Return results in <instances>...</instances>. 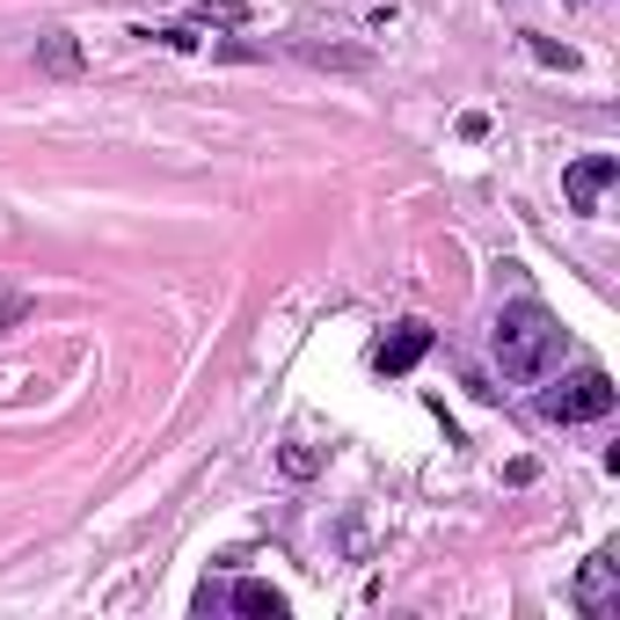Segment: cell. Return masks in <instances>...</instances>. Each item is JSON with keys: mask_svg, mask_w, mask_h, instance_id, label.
Instances as JSON below:
<instances>
[{"mask_svg": "<svg viewBox=\"0 0 620 620\" xmlns=\"http://www.w3.org/2000/svg\"><path fill=\"white\" fill-rule=\"evenodd\" d=\"M489 343H496V365H504V380H548L555 365H562L569 337H562V321L548 314L540 300H512V307H496L489 321Z\"/></svg>", "mask_w": 620, "mask_h": 620, "instance_id": "obj_1", "label": "cell"}, {"mask_svg": "<svg viewBox=\"0 0 620 620\" xmlns=\"http://www.w3.org/2000/svg\"><path fill=\"white\" fill-rule=\"evenodd\" d=\"M613 402H620L613 380H606L599 365H577L569 380H555V388L540 394V416H548V424H599V416H613Z\"/></svg>", "mask_w": 620, "mask_h": 620, "instance_id": "obj_2", "label": "cell"}, {"mask_svg": "<svg viewBox=\"0 0 620 620\" xmlns=\"http://www.w3.org/2000/svg\"><path fill=\"white\" fill-rule=\"evenodd\" d=\"M620 183V154H585V161H569L562 168V197H569V213H599V197Z\"/></svg>", "mask_w": 620, "mask_h": 620, "instance_id": "obj_3", "label": "cell"}, {"mask_svg": "<svg viewBox=\"0 0 620 620\" xmlns=\"http://www.w3.org/2000/svg\"><path fill=\"white\" fill-rule=\"evenodd\" d=\"M577 613H591V620L620 613V555L613 548H599L585 562V577H577Z\"/></svg>", "mask_w": 620, "mask_h": 620, "instance_id": "obj_4", "label": "cell"}, {"mask_svg": "<svg viewBox=\"0 0 620 620\" xmlns=\"http://www.w3.org/2000/svg\"><path fill=\"white\" fill-rule=\"evenodd\" d=\"M424 351H431V321H394L388 337L372 343V365H380V372H409Z\"/></svg>", "mask_w": 620, "mask_h": 620, "instance_id": "obj_5", "label": "cell"}, {"mask_svg": "<svg viewBox=\"0 0 620 620\" xmlns=\"http://www.w3.org/2000/svg\"><path fill=\"white\" fill-rule=\"evenodd\" d=\"M37 73H52V81H73V73H89V52H81V37H73V30H44V37H37Z\"/></svg>", "mask_w": 620, "mask_h": 620, "instance_id": "obj_6", "label": "cell"}, {"mask_svg": "<svg viewBox=\"0 0 620 620\" xmlns=\"http://www.w3.org/2000/svg\"><path fill=\"white\" fill-rule=\"evenodd\" d=\"M292 52H300L307 66H329V73H365V66H372L365 44H321V37H292Z\"/></svg>", "mask_w": 620, "mask_h": 620, "instance_id": "obj_7", "label": "cell"}, {"mask_svg": "<svg viewBox=\"0 0 620 620\" xmlns=\"http://www.w3.org/2000/svg\"><path fill=\"white\" fill-rule=\"evenodd\" d=\"M234 613H256V620H285V591H270V585H256V577H248V585H234Z\"/></svg>", "mask_w": 620, "mask_h": 620, "instance_id": "obj_8", "label": "cell"}, {"mask_svg": "<svg viewBox=\"0 0 620 620\" xmlns=\"http://www.w3.org/2000/svg\"><path fill=\"white\" fill-rule=\"evenodd\" d=\"M278 475H285V482H314V475H321V453H314L307 438H285V453H278Z\"/></svg>", "mask_w": 620, "mask_h": 620, "instance_id": "obj_9", "label": "cell"}, {"mask_svg": "<svg viewBox=\"0 0 620 620\" xmlns=\"http://www.w3.org/2000/svg\"><path fill=\"white\" fill-rule=\"evenodd\" d=\"M190 22H197V30H241V22H248V8H241V0H197V8H190Z\"/></svg>", "mask_w": 620, "mask_h": 620, "instance_id": "obj_10", "label": "cell"}, {"mask_svg": "<svg viewBox=\"0 0 620 620\" xmlns=\"http://www.w3.org/2000/svg\"><path fill=\"white\" fill-rule=\"evenodd\" d=\"M132 37H154V44H168V52H197L205 37H197V22H168V30H132Z\"/></svg>", "mask_w": 620, "mask_h": 620, "instance_id": "obj_11", "label": "cell"}, {"mask_svg": "<svg viewBox=\"0 0 620 620\" xmlns=\"http://www.w3.org/2000/svg\"><path fill=\"white\" fill-rule=\"evenodd\" d=\"M526 52L540 59V66H562V73L577 66V52H569V44H555V37H526Z\"/></svg>", "mask_w": 620, "mask_h": 620, "instance_id": "obj_12", "label": "cell"}, {"mask_svg": "<svg viewBox=\"0 0 620 620\" xmlns=\"http://www.w3.org/2000/svg\"><path fill=\"white\" fill-rule=\"evenodd\" d=\"M30 321V292H0V337H16Z\"/></svg>", "mask_w": 620, "mask_h": 620, "instance_id": "obj_13", "label": "cell"}, {"mask_svg": "<svg viewBox=\"0 0 620 620\" xmlns=\"http://www.w3.org/2000/svg\"><path fill=\"white\" fill-rule=\"evenodd\" d=\"M461 140H489V110H461Z\"/></svg>", "mask_w": 620, "mask_h": 620, "instance_id": "obj_14", "label": "cell"}]
</instances>
